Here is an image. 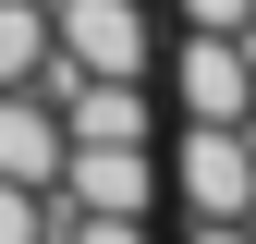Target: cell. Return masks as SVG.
Listing matches in <instances>:
<instances>
[{"mask_svg": "<svg viewBox=\"0 0 256 244\" xmlns=\"http://www.w3.org/2000/svg\"><path fill=\"white\" fill-rule=\"evenodd\" d=\"M49 61L61 74H146L158 61V12L146 0H49Z\"/></svg>", "mask_w": 256, "mask_h": 244, "instance_id": "obj_1", "label": "cell"}, {"mask_svg": "<svg viewBox=\"0 0 256 244\" xmlns=\"http://www.w3.org/2000/svg\"><path fill=\"white\" fill-rule=\"evenodd\" d=\"M171 196L196 208V220H256V134H244V122H183Z\"/></svg>", "mask_w": 256, "mask_h": 244, "instance_id": "obj_2", "label": "cell"}, {"mask_svg": "<svg viewBox=\"0 0 256 244\" xmlns=\"http://www.w3.org/2000/svg\"><path fill=\"white\" fill-rule=\"evenodd\" d=\"M49 110H61V146H146L158 134V98H146V74H61L49 61Z\"/></svg>", "mask_w": 256, "mask_h": 244, "instance_id": "obj_3", "label": "cell"}, {"mask_svg": "<svg viewBox=\"0 0 256 244\" xmlns=\"http://www.w3.org/2000/svg\"><path fill=\"white\" fill-rule=\"evenodd\" d=\"M49 196L61 208H98V220H146V208H158V159H146V146H61Z\"/></svg>", "mask_w": 256, "mask_h": 244, "instance_id": "obj_4", "label": "cell"}, {"mask_svg": "<svg viewBox=\"0 0 256 244\" xmlns=\"http://www.w3.org/2000/svg\"><path fill=\"white\" fill-rule=\"evenodd\" d=\"M244 86H256V49L220 37V24H183V61H171L183 122H244Z\"/></svg>", "mask_w": 256, "mask_h": 244, "instance_id": "obj_5", "label": "cell"}, {"mask_svg": "<svg viewBox=\"0 0 256 244\" xmlns=\"http://www.w3.org/2000/svg\"><path fill=\"white\" fill-rule=\"evenodd\" d=\"M61 171V110L49 86H0V183H49Z\"/></svg>", "mask_w": 256, "mask_h": 244, "instance_id": "obj_6", "label": "cell"}, {"mask_svg": "<svg viewBox=\"0 0 256 244\" xmlns=\"http://www.w3.org/2000/svg\"><path fill=\"white\" fill-rule=\"evenodd\" d=\"M49 74V0H0V86Z\"/></svg>", "mask_w": 256, "mask_h": 244, "instance_id": "obj_7", "label": "cell"}, {"mask_svg": "<svg viewBox=\"0 0 256 244\" xmlns=\"http://www.w3.org/2000/svg\"><path fill=\"white\" fill-rule=\"evenodd\" d=\"M61 232V196L49 183H0V244H49Z\"/></svg>", "mask_w": 256, "mask_h": 244, "instance_id": "obj_8", "label": "cell"}, {"mask_svg": "<svg viewBox=\"0 0 256 244\" xmlns=\"http://www.w3.org/2000/svg\"><path fill=\"white\" fill-rule=\"evenodd\" d=\"M49 244H146V220H98V208H61Z\"/></svg>", "mask_w": 256, "mask_h": 244, "instance_id": "obj_9", "label": "cell"}, {"mask_svg": "<svg viewBox=\"0 0 256 244\" xmlns=\"http://www.w3.org/2000/svg\"><path fill=\"white\" fill-rule=\"evenodd\" d=\"M183 24H220V37H244V0H183Z\"/></svg>", "mask_w": 256, "mask_h": 244, "instance_id": "obj_10", "label": "cell"}, {"mask_svg": "<svg viewBox=\"0 0 256 244\" xmlns=\"http://www.w3.org/2000/svg\"><path fill=\"white\" fill-rule=\"evenodd\" d=\"M183 244H256V220H196Z\"/></svg>", "mask_w": 256, "mask_h": 244, "instance_id": "obj_11", "label": "cell"}, {"mask_svg": "<svg viewBox=\"0 0 256 244\" xmlns=\"http://www.w3.org/2000/svg\"><path fill=\"white\" fill-rule=\"evenodd\" d=\"M244 49H256V0H244Z\"/></svg>", "mask_w": 256, "mask_h": 244, "instance_id": "obj_12", "label": "cell"}]
</instances>
